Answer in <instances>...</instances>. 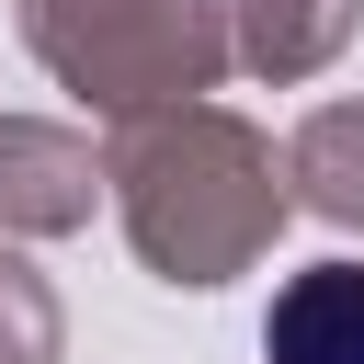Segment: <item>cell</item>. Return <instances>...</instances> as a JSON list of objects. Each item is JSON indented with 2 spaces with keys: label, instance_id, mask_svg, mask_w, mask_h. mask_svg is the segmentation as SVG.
<instances>
[{
  "label": "cell",
  "instance_id": "cell-1",
  "mask_svg": "<svg viewBox=\"0 0 364 364\" xmlns=\"http://www.w3.org/2000/svg\"><path fill=\"white\" fill-rule=\"evenodd\" d=\"M102 205L125 216L136 262H148L159 284H182V296L239 284V273L273 250V228L296 216L273 136H262L250 114H228L216 91L114 114V136H102Z\"/></svg>",
  "mask_w": 364,
  "mask_h": 364
},
{
  "label": "cell",
  "instance_id": "cell-2",
  "mask_svg": "<svg viewBox=\"0 0 364 364\" xmlns=\"http://www.w3.org/2000/svg\"><path fill=\"white\" fill-rule=\"evenodd\" d=\"M34 68L102 125L239 80V0H11Z\"/></svg>",
  "mask_w": 364,
  "mask_h": 364
},
{
  "label": "cell",
  "instance_id": "cell-3",
  "mask_svg": "<svg viewBox=\"0 0 364 364\" xmlns=\"http://www.w3.org/2000/svg\"><path fill=\"white\" fill-rule=\"evenodd\" d=\"M102 205V148L57 114H0V239H68Z\"/></svg>",
  "mask_w": 364,
  "mask_h": 364
},
{
  "label": "cell",
  "instance_id": "cell-4",
  "mask_svg": "<svg viewBox=\"0 0 364 364\" xmlns=\"http://www.w3.org/2000/svg\"><path fill=\"white\" fill-rule=\"evenodd\" d=\"M262 364H364V262L330 250L273 284L262 307Z\"/></svg>",
  "mask_w": 364,
  "mask_h": 364
},
{
  "label": "cell",
  "instance_id": "cell-5",
  "mask_svg": "<svg viewBox=\"0 0 364 364\" xmlns=\"http://www.w3.org/2000/svg\"><path fill=\"white\" fill-rule=\"evenodd\" d=\"M284 205H307L318 228L364 239V102H307L284 136Z\"/></svg>",
  "mask_w": 364,
  "mask_h": 364
},
{
  "label": "cell",
  "instance_id": "cell-6",
  "mask_svg": "<svg viewBox=\"0 0 364 364\" xmlns=\"http://www.w3.org/2000/svg\"><path fill=\"white\" fill-rule=\"evenodd\" d=\"M353 23L364 0H239V80H318Z\"/></svg>",
  "mask_w": 364,
  "mask_h": 364
},
{
  "label": "cell",
  "instance_id": "cell-7",
  "mask_svg": "<svg viewBox=\"0 0 364 364\" xmlns=\"http://www.w3.org/2000/svg\"><path fill=\"white\" fill-rule=\"evenodd\" d=\"M68 353V307H57V284L0 239V364H57Z\"/></svg>",
  "mask_w": 364,
  "mask_h": 364
}]
</instances>
